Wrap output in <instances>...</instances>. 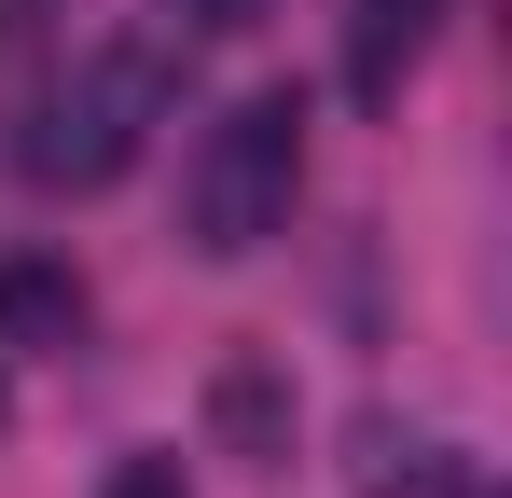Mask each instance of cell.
<instances>
[{
	"label": "cell",
	"mask_w": 512,
	"mask_h": 498,
	"mask_svg": "<svg viewBox=\"0 0 512 498\" xmlns=\"http://www.w3.org/2000/svg\"><path fill=\"white\" fill-rule=\"evenodd\" d=\"M180 42L167 0H153V28H125V42H97V56H70V70L28 97V139H14V166L28 180H56V194H97V180H125L139 166V139H153V111H167L180 83Z\"/></svg>",
	"instance_id": "cell-1"
},
{
	"label": "cell",
	"mask_w": 512,
	"mask_h": 498,
	"mask_svg": "<svg viewBox=\"0 0 512 498\" xmlns=\"http://www.w3.org/2000/svg\"><path fill=\"white\" fill-rule=\"evenodd\" d=\"M429 28H443V0H346V83L360 97H402V70L429 56Z\"/></svg>",
	"instance_id": "cell-5"
},
{
	"label": "cell",
	"mask_w": 512,
	"mask_h": 498,
	"mask_svg": "<svg viewBox=\"0 0 512 498\" xmlns=\"http://www.w3.org/2000/svg\"><path fill=\"white\" fill-rule=\"evenodd\" d=\"M263 14H277V0H167V28H180V42H250Z\"/></svg>",
	"instance_id": "cell-7"
},
{
	"label": "cell",
	"mask_w": 512,
	"mask_h": 498,
	"mask_svg": "<svg viewBox=\"0 0 512 498\" xmlns=\"http://www.w3.org/2000/svg\"><path fill=\"white\" fill-rule=\"evenodd\" d=\"M84 277H70V263H42V249H14V263H0V346H84Z\"/></svg>",
	"instance_id": "cell-4"
},
{
	"label": "cell",
	"mask_w": 512,
	"mask_h": 498,
	"mask_svg": "<svg viewBox=\"0 0 512 498\" xmlns=\"http://www.w3.org/2000/svg\"><path fill=\"white\" fill-rule=\"evenodd\" d=\"M346 485H360V498H443V485H457V457H443L429 429H402V415H360Z\"/></svg>",
	"instance_id": "cell-6"
},
{
	"label": "cell",
	"mask_w": 512,
	"mask_h": 498,
	"mask_svg": "<svg viewBox=\"0 0 512 498\" xmlns=\"http://www.w3.org/2000/svg\"><path fill=\"white\" fill-rule=\"evenodd\" d=\"M97 498H194V471H180V457H111Z\"/></svg>",
	"instance_id": "cell-8"
},
{
	"label": "cell",
	"mask_w": 512,
	"mask_h": 498,
	"mask_svg": "<svg viewBox=\"0 0 512 498\" xmlns=\"http://www.w3.org/2000/svg\"><path fill=\"white\" fill-rule=\"evenodd\" d=\"M291 194H305V97L263 83V97H236V111L194 139V166H180V222H194L208 263H250V249L291 236Z\"/></svg>",
	"instance_id": "cell-2"
},
{
	"label": "cell",
	"mask_w": 512,
	"mask_h": 498,
	"mask_svg": "<svg viewBox=\"0 0 512 498\" xmlns=\"http://www.w3.org/2000/svg\"><path fill=\"white\" fill-rule=\"evenodd\" d=\"M0 415H14V388H0Z\"/></svg>",
	"instance_id": "cell-9"
},
{
	"label": "cell",
	"mask_w": 512,
	"mask_h": 498,
	"mask_svg": "<svg viewBox=\"0 0 512 498\" xmlns=\"http://www.w3.org/2000/svg\"><path fill=\"white\" fill-rule=\"evenodd\" d=\"M208 429H222V457L277 471V457H291V374H277V360H222V374H208Z\"/></svg>",
	"instance_id": "cell-3"
}]
</instances>
